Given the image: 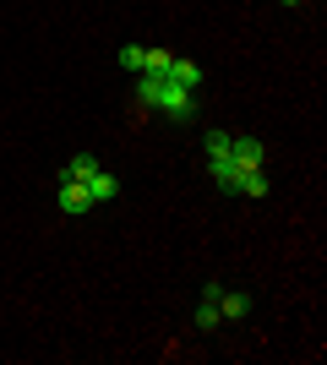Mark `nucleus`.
<instances>
[{"mask_svg": "<svg viewBox=\"0 0 327 365\" xmlns=\"http://www.w3.org/2000/svg\"><path fill=\"white\" fill-rule=\"evenodd\" d=\"M153 109L164 115V120H191V115H197V104H191V88H175V82H158Z\"/></svg>", "mask_w": 327, "mask_h": 365, "instance_id": "nucleus-1", "label": "nucleus"}, {"mask_svg": "<svg viewBox=\"0 0 327 365\" xmlns=\"http://www.w3.org/2000/svg\"><path fill=\"white\" fill-rule=\"evenodd\" d=\"M55 202H61V213H93L88 185H82V180H66V175H61V185H55Z\"/></svg>", "mask_w": 327, "mask_h": 365, "instance_id": "nucleus-2", "label": "nucleus"}, {"mask_svg": "<svg viewBox=\"0 0 327 365\" xmlns=\"http://www.w3.org/2000/svg\"><path fill=\"white\" fill-rule=\"evenodd\" d=\"M229 158H234L240 169H262V164H267V148H262L256 137H229Z\"/></svg>", "mask_w": 327, "mask_h": 365, "instance_id": "nucleus-3", "label": "nucleus"}, {"mask_svg": "<svg viewBox=\"0 0 327 365\" xmlns=\"http://www.w3.org/2000/svg\"><path fill=\"white\" fill-rule=\"evenodd\" d=\"M207 175H213V185H218V191H234V185H240V175H246V169L234 164L229 153H213V158H207Z\"/></svg>", "mask_w": 327, "mask_h": 365, "instance_id": "nucleus-4", "label": "nucleus"}, {"mask_svg": "<svg viewBox=\"0 0 327 365\" xmlns=\"http://www.w3.org/2000/svg\"><path fill=\"white\" fill-rule=\"evenodd\" d=\"M82 185H88V197H93V207H98V202H115V197H120V180H115L109 169H93V175H88Z\"/></svg>", "mask_w": 327, "mask_h": 365, "instance_id": "nucleus-5", "label": "nucleus"}, {"mask_svg": "<svg viewBox=\"0 0 327 365\" xmlns=\"http://www.w3.org/2000/svg\"><path fill=\"white\" fill-rule=\"evenodd\" d=\"M164 82H175V88H197L202 82V66L197 61H170V76Z\"/></svg>", "mask_w": 327, "mask_h": 365, "instance_id": "nucleus-6", "label": "nucleus"}, {"mask_svg": "<svg viewBox=\"0 0 327 365\" xmlns=\"http://www.w3.org/2000/svg\"><path fill=\"white\" fill-rule=\"evenodd\" d=\"M218 294H224L218 284H207V289H202V305H197V327H218Z\"/></svg>", "mask_w": 327, "mask_h": 365, "instance_id": "nucleus-7", "label": "nucleus"}, {"mask_svg": "<svg viewBox=\"0 0 327 365\" xmlns=\"http://www.w3.org/2000/svg\"><path fill=\"white\" fill-rule=\"evenodd\" d=\"M251 311V294L246 289H234V294H218V317H229V322H240Z\"/></svg>", "mask_w": 327, "mask_h": 365, "instance_id": "nucleus-8", "label": "nucleus"}, {"mask_svg": "<svg viewBox=\"0 0 327 365\" xmlns=\"http://www.w3.org/2000/svg\"><path fill=\"white\" fill-rule=\"evenodd\" d=\"M234 191H240V197H267V169H246Z\"/></svg>", "mask_w": 327, "mask_h": 365, "instance_id": "nucleus-9", "label": "nucleus"}, {"mask_svg": "<svg viewBox=\"0 0 327 365\" xmlns=\"http://www.w3.org/2000/svg\"><path fill=\"white\" fill-rule=\"evenodd\" d=\"M170 61H175L170 49H147V55H142V71L147 76H170Z\"/></svg>", "mask_w": 327, "mask_h": 365, "instance_id": "nucleus-10", "label": "nucleus"}, {"mask_svg": "<svg viewBox=\"0 0 327 365\" xmlns=\"http://www.w3.org/2000/svg\"><path fill=\"white\" fill-rule=\"evenodd\" d=\"M93 169H98V158H93V153H77V158L66 164V180H88Z\"/></svg>", "mask_w": 327, "mask_h": 365, "instance_id": "nucleus-11", "label": "nucleus"}, {"mask_svg": "<svg viewBox=\"0 0 327 365\" xmlns=\"http://www.w3.org/2000/svg\"><path fill=\"white\" fill-rule=\"evenodd\" d=\"M142 55H147L142 44H125L120 49V66H125V71H142Z\"/></svg>", "mask_w": 327, "mask_h": 365, "instance_id": "nucleus-12", "label": "nucleus"}, {"mask_svg": "<svg viewBox=\"0 0 327 365\" xmlns=\"http://www.w3.org/2000/svg\"><path fill=\"white\" fill-rule=\"evenodd\" d=\"M213 153H229V131H207V158Z\"/></svg>", "mask_w": 327, "mask_h": 365, "instance_id": "nucleus-13", "label": "nucleus"}, {"mask_svg": "<svg viewBox=\"0 0 327 365\" xmlns=\"http://www.w3.org/2000/svg\"><path fill=\"white\" fill-rule=\"evenodd\" d=\"M284 6H300V0H284Z\"/></svg>", "mask_w": 327, "mask_h": 365, "instance_id": "nucleus-14", "label": "nucleus"}]
</instances>
